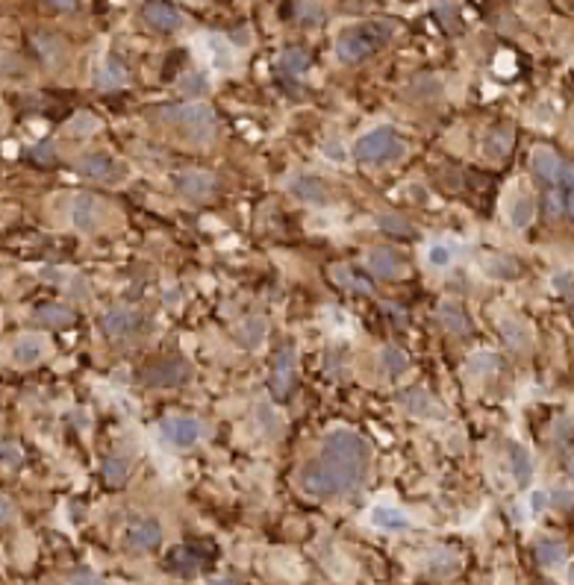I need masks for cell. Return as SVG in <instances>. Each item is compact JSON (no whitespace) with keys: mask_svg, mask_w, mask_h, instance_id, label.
Instances as JSON below:
<instances>
[{"mask_svg":"<svg viewBox=\"0 0 574 585\" xmlns=\"http://www.w3.org/2000/svg\"><path fill=\"white\" fill-rule=\"evenodd\" d=\"M368 468V445L354 430H333L321 445L318 459L300 473V486L316 497L354 491Z\"/></svg>","mask_w":574,"mask_h":585,"instance_id":"1","label":"cell"},{"mask_svg":"<svg viewBox=\"0 0 574 585\" xmlns=\"http://www.w3.org/2000/svg\"><path fill=\"white\" fill-rule=\"evenodd\" d=\"M392 36H395V24L392 21H383V18L359 21L336 38V56L348 65L366 63L368 56H375L377 50H383L392 42Z\"/></svg>","mask_w":574,"mask_h":585,"instance_id":"2","label":"cell"},{"mask_svg":"<svg viewBox=\"0 0 574 585\" xmlns=\"http://www.w3.org/2000/svg\"><path fill=\"white\" fill-rule=\"evenodd\" d=\"M156 121L180 130V136H186L195 145L213 138L215 133V113L207 104H180V106H163L159 113H154Z\"/></svg>","mask_w":574,"mask_h":585,"instance_id":"3","label":"cell"},{"mask_svg":"<svg viewBox=\"0 0 574 585\" xmlns=\"http://www.w3.org/2000/svg\"><path fill=\"white\" fill-rule=\"evenodd\" d=\"M404 154V141L398 138V130L395 127H375V130H368L366 136H359L357 138V145H354V156L359 159V163H389V159H395Z\"/></svg>","mask_w":574,"mask_h":585,"instance_id":"4","label":"cell"},{"mask_svg":"<svg viewBox=\"0 0 574 585\" xmlns=\"http://www.w3.org/2000/svg\"><path fill=\"white\" fill-rule=\"evenodd\" d=\"M159 439L177 450H189L204 439V423H200L198 418H189V415L165 418L163 423H159Z\"/></svg>","mask_w":574,"mask_h":585,"instance_id":"5","label":"cell"},{"mask_svg":"<svg viewBox=\"0 0 574 585\" xmlns=\"http://www.w3.org/2000/svg\"><path fill=\"white\" fill-rule=\"evenodd\" d=\"M189 377V365L183 359H177V356H165V359H156V362H150V365L145 368V386L150 389H171V386H180Z\"/></svg>","mask_w":574,"mask_h":585,"instance_id":"6","label":"cell"},{"mask_svg":"<svg viewBox=\"0 0 574 585\" xmlns=\"http://www.w3.org/2000/svg\"><path fill=\"white\" fill-rule=\"evenodd\" d=\"M295 374H298V356L291 347H283L274 356V368H271V395L274 397H286L291 386H295Z\"/></svg>","mask_w":574,"mask_h":585,"instance_id":"7","label":"cell"},{"mask_svg":"<svg viewBox=\"0 0 574 585\" xmlns=\"http://www.w3.org/2000/svg\"><path fill=\"white\" fill-rule=\"evenodd\" d=\"M77 171L89 180H100V183H121V177H124V168H121L115 159H109L104 154L80 156Z\"/></svg>","mask_w":574,"mask_h":585,"instance_id":"8","label":"cell"},{"mask_svg":"<svg viewBox=\"0 0 574 585\" xmlns=\"http://www.w3.org/2000/svg\"><path fill=\"white\" fill-rule=\"evenodd\" d=\"M142 18L154 29H159V33H174V29H180L186 21L183 13H180L174 4H168V0H150L142 9Z\"/></svg>","mask_w":574,"mask_h":585,"instance_id":"9","label":"cell"},{"mask_svg":"<svg viewBox=\"0 0 574 585\" xmlns=\"http://www.w3.org/2000/svg\"><path fill=\"white\" fill-rule=\"evenodd\" d=\"M142 327V315L130 306H115L104 315V332L109 338H130Z\"/></svg>","mask_w":574,"mask_h":585,"instance_id":"10","label":"cell"},{"mask_svg":"<svg viewBox=\"0 0 574 585\" xmlns=\"http://www.w3.org/2000/svg\"><path fill=\"white\" fill-rule=\"evenodd\" d=\"M533 171H536L539 180L548 188H557V186H562V171H566V163H562L553 150L536 147V150H533Z\"/></svg>","mask_w":574,"mask_h":585,"instance_id":"11","label":"cell"},{"mask_svg":"<svg viewBox=\"0 0 574 585\" xmlns=\"http://www.w3.org/2000/svg\"><path fill=\"white\" fill-rule=\"evenodd\" d=\"M100 215H104V206L100 200L92 195H77L72 204V224L83 233H92V230L100 224Z\"/></svg>","mask_w":574,"mask_h":585,"instance_id":"12","label":"cell"},{"mask_svg":"<svg viewBox=\"0 0 574 585\" xmlns=\"http://www.w3.org/2000/svg\"><path fill=\"white\" fill-rule=\"evenodd\" d=\"M177 188L191 200H207L209 195H215L218 180L213 174H207V171H183L177 177Z\"/></svg>","mask_w":574,"mask_h":585,"instance_id":"13","label":"cell"},{"mask_svg":"<svg viewBox=\"0 0 574 585\" xmlns=\"http://www.w3.org/2000/svg\"><path fill=\"white\" fill-rule=\"evenodd\" d=\"M45 350H47V338L45 336H38V332H24V336L15 338L13 359L21 368H30V365H36V362L45 356Z\"/></svg>","mask_w":574,"mask_h":585,"instance_id":"14","label":"cell"},{"mask_svg":"<svg viewBox=\"0 0 574 585\" xmlns=\"http://www.w3.org/2000/svg\"><path fill=\"white\" fill-rule=\"evenodd\" d=\"M127 541L133 550H154L159 541H163V523L154 521V518H145L130 527L127 532Z\"/></svg>","mask_w":574,"mask_h":585,"instance_id":"15","label":"cell"},{"mask_svg":"<svg viewBox=\"0 0 574 585\" xmlns=\"http://www.w3.org/2000/svg\"><path fill=\"white\" fill-rule=\"evenodd\" d=\"M289 191H291V195H295L298 200H304V204H312V206L327 204V188H325V183H321L318 177H312V174L295 177V180L289 183Z\"/></svg>","mask_w":574,"mask_h":585,"instance_id":"16","label":"cell"},{"mask_svg":"<svg viewBox=\"0 0 574 585\" xmlns=\"http://www.w3.org/2000/svg\"><path fill=\"white\" fill-rule=\"evenodd\" d=\"M366 262H368L371 274H377V277H383V280H395V277H401V271H404L398 254H395V250H389V247L371 250Z\"/></svg>","mask_w":574,"mask_h":585,"instance_id":"17","label":"cell"},{"mask_svg":"<svg viewBox=\"0 0 574 585\" xmlns=\"http://www.w3.org/2000/svg\"><path fill=\"white\" fill-rule=\"evenodd\" d=\"M368 521L375 523L377 530H389V532H398V530H407L409 527V515L404 509L398 506H386V503H380L368 512Z\"/></svg>","mask_w":574,"mask_h":585,"instance_id":"18","label":"cell"},{"mask_svg":"<svg viewBox=\"0 0 574 585\" xmlns=\"http://www.w3.org/2000/svg\"><path fill=\"white\" fill-rule=\"evenodd\" d=\"M204 50H207L209 63H213L215 68H221V71L233 68V63H236L233 45H230L224 36H204Z\"/></svg>","mask_w":574,"mask_h":585,"instance_id":"19","label":"cell"},{"mask_svg":"<svg viewBox=\"0 0 574 585\" xmlns=\"http://www.w3.org/2000/svg\"><path fill=\"white\" fill-rule=\"evenodd\" d=\"M501 336L510 345V350H516V353H528L530 350V341H533L530 330L521 324V321H516V318H503L501 321Z\"/></svg>","mask_w":574,"mask_h":585,"instance_id":"20","label":"cell"},{"mask_svg":"<svg viewBox=\"0 0 574 585\" xmlns=\"http://www.w3.org/2000/svg\"><path fill=\"white\" fill-rule=\"evenodd\" d=\"M266 332H268V327H266V321L263 318H245L241 324L236 327V341L241 347H248V350H254V347H259L266 341Z\"/></svg>","mask_w":574,"mask_h":585,"instance_id":"21","label":"cell"},{"mask_svg":"<svg viewBox=\"0 0 574 585\" xmlns=\"http://www.w3.org/2000/svg\"><path fill=\"white\" fill-rule=\"evenodd\" d=\"M439 324L448 332H454V336H462V332H468V315L460 304H454V300H445V304L439 306Z\"/></svg>","mask_w":574,"mask_h":585,"instance_id":"22","label":"cell"},{"mask_svg":"<svg viewBox=\"0 0 574 585\" xmlns=\"http://www.w3.org/2000/svg\"><path fill=\"white\" fill-rule=\"evenodd\" d=\"M401 403L412 412V415H439V406H436V400H433L425 389H409L407 395H401Z\"/></svg>","mask_w":574,"mask_h":585,"instance_id":"23","label":"cell"},{"mask_svg":"<svg viewBox=\"0 0 574 585\" xmlns=\"http://www.w3.org/2000/svg\"><path fill=\"white\" fill-rule=\"evenodd\" d=\"M510 459H512V477H516L519 486H530L533 480V456L525 445H512L510 447Z\"/></svg>","mask_w":574,"mask_h":585,"instance_id":"24","label":"cell"},{"mask_svg":"<svg viewBox=\"0 0 574 585\" xmlns=\"http://www.w3.org/2000/svg\"><path fill=\"white\" fill-rule=\"evenodd\" d=\"M277 68L283 71V74H291V77L304 74V71L309 68V54H307V50H300V47H289V50L280 54Z\"/></svg>","mask_w":574,"mask_h":585,"instance_id":"25","label":"cell"},{"mask_svg":"<svg viewBox=\"0 0 574 585\" xmlns=\"http://www.w3.org/2000/svg\"><path fill=\"white\" fill-rule=\"evenodd\" d=\"M533 215H536V206H533V200L528 195H519L516 200H512L510 221H512V227H516V230H528L533 224Z\"/></svg>","mask_w":574,"mask_h":585,"instance_id":"26","label":"cell"},{"mask_svg":"<svg viewBox=\"0 0 574 585\" xmlns=\"http://www.w3.org/2000/svg\"><path fill=\"white\" fill-rule=\"evenodd\" d=\"M498 365H501V359L495 353H475V356H468L466 371L471 377H492V374H498Z\"/></svg>","mask_w":574,"mask_h":585,"instance_id":"27","label":"cell"},{"mask_svg":"<svg viewBox=\"0 0 574 585\" xmlns=\"http://www.w3.org/2000/svg\"><path fill=\"white\" fill-rule=\"evenodd\" d=\"M483 271H486L489 277H498V280H512L519 274V265H516V259H510V256H486L483 259Z\"/></svg>","mask_w":574,"mask_h":585,"instance_id":"28","label":"cell"},{"mask_svg":"<svg viewBox=\"0 0 574 585\" xmlns=\"http://www.w3.org/2000/svg\"><path fill=\"white\" fill-rule=\"evenodd\" d=\"M36 321H42L47 327H65L74 321V312L68 306H59V304H47L42 309H36Z\"/></svg>","mask_w":574,"mask_h":585,"instance_id":"29","label":"cell"},{"mask_svg":"<svg viewBox=\"0 0 574 585\" xmlns=\"http://www.w3.org/2000/svg\"><path fill=\"white\" fill-rule=\"evenodd\" d=\"M380 365L386 368L389 377H401V374H404V371L409 368V359H407V353L401 350V347H383Z\"/></svg>","mask_w":574,"mask_h":585,"instance_id":"30","label":"cell"},{"mask_svg":"<svg viewBox=\"0 0 574 585\" xmlns=\"http://www.w3.org/2000/svg\"><path fill=\"white\" fill-rule=\"evenodd\" d=\"M97 86L100 88H121V86H127L124 65H121L118 59H109V63L104 65V71L97 74Z\"/></svg>","mask_w":574,"mask_h":585,"instance_id":"31","label":"cell"},{"mask_svg":"<svg viewBox=\"0 0 574 585\" xmlns=\"http://www.w3.org/2000/svg\"><path fill=\"white\" fill-rule=\"evenodd\" d=\"M536 559L539 564H545V568H557V564H562V559H566V547H562L560 541H539L536 544Z\"/></svg>","mask_w":574,"mask_h":585,"instance_id":"32","label":"cell"},{"mask_svg":"<svg viewBox=\"0 0 574 585\" xmlns=\"http://www.w3.org/2000/svg\"><path fill=\"white\" fill-rule=\"evenodd\" d=\"M180 92L186 97H204L209 92V77L204 71H191L183 79H180Z\"/></svg>","mask_w":574,"mask_h":585,"instance_id":"33","label":"cell"},{"mask_svg":"<svg viewBox=\"0 0 574 585\" xmlns=\"http://www.w3.org/2000/svg\"><path fill=\"white\" fill-rule=\"evenodd\" d=\"M510 145H512L510 133H503V130H495V133H489L486 141H483V154H486L489 159H503V156H507Z\"/></svg>","mask_w":574,"mask_h":585,"instance_id":"34","label":"cell"},{"mask_svg":"<svg viewBox=\"0 0 574 585\" xmlns=\"http://www.w3.org/2000/svg\"><path fill=\"white\" fill-rule=\"evenodd\" d=\"M127 473H130V465H127L124 456H109L104 462V477H106L109 486H121V482L127 480Z\"/></svg>","mask_w":574,"mask_h":585,"instance_id":"35","label":"cell"},{"mask_svg":"<svg viewBox=\"0 0 574 585\" xmlns=\"http://www.w3.org/2000/svg\"><path fill=\"white\" fill-rule=\"evenodd\" d=\"M36 47H38V54H42V59L50 68L59 65V59H63V47H59V42L54 36H36Z\"/></svg>","mask_w":574,"mask_h":585,"instance_id":"36","label":"cell"},{"mask_svg":"<svg viewBox=\"0 0 574 585\" xmlns=\"http://www.w3.org/2000/svg\"><path fill=\"white\" fill-rule=\"evenodd\" d=\"M427 262L433 268H448L451 262H454V247L445 245V241H436V245H430L427 250Z\"/></svg>","mask_w":574,"mask_h":585,"instance_id":"37","label":"cell"},{"mask_svg":"<svg viewBox=\"0 0 574 585\" xmlns=\"http://www.w3.org/2000/svg\"><path fill=\"white\" fill-rule=\"evenodd\" d=\"M427 571H433V573H451V571H457V556H454L451 550L433 553V556L427 559Z\"/></svg>","mask_w":574,"mask_h":585,"instance_id":"38","label":"cell"},{"mask_svg":"<svg viewBox=\"0 0 574 585\" xmlns=\"http://www.w3.org/2000/svg\"><path fill=\"white\" fill-rule=\"evenodd\" d=\"M0 459H4V468H6V471L21 468V465H24V450H21V445H15V441H4Z\"/></svg>","mask_w":574,"mask_h":585,"instance_id":"39","label":"cell"},{"mask_svg":"<svg viewBox=\"0 0 574 585\" xmlns=\"http://www.w3.org/2000/svg\"><path fill=\"white\" fill-rule=\"evenodd\" d=\"M377 224L386 230V233H392V236H412L409 221L398 218V215H377Z\"/></svg>","mask_w":574,"mask_h":585,"instance_id":"40","label":"cell"},{"mask_svg":"<svg viewBox=\"0 0 574 585\" xmlns=\"http://www.w3.org/2000/svg\"><path fill=\"white\" fill-rule=\"evenodd\" d=\"M97 127H100L97 118H92L89 113H80V115L72 121V124H68V130H72L74 136H89V133H92V130H97Z\"/></svg>","mask_w":574,"mask_h":585,"instance_id":"41","label":"cell"},{"mask_svg":"<svg viewBox=\"0 0 574 585\" xmlns=\"http://www.w3.org/2000/svg\"><path fill=\"white\" fill-rule=\"evenodd\" d=\"M562 195H566V209H569V215L574 218V165H566V171H562Z\"/></svg>","mask_w":574,"mask_h":585,"instance_id":"42","label":"cell"},{"mask_svg":"<svg viewBox=\"0 0 574 585\" xmlns=\"http://www.w3.org/2000/svg\"><path fill=\"white\" fill-rule=\"evenodd\" d=\"M68 585H104V580H100L95 571L80 568V571L72 573V577H68Z\"/></svg>","mask_w":574,"mask_h":585,"instance_id":"43","label":"cell"},{"mask_svg":"<svg viewBox=\"0 0 574 585\" xmlns=\"http://www.w3.org/2000/svg\"><path fill=\"white\" fill-rule=\"evenodd\" d=\"M257 412H259V421H263L266 427H268V436H274V432L280 430V421L274 418V412H271V406H268V403H259Z\"/></svg>","mask_w":574,"mask_h":585,"instance_id":"44","label":"cell"},{"mask_svg":"<svg viewBox=\"0 0 574 585\" xmlns=\"http://www.w3.org/2000/svg\"><path fill=\"white\" fill-rule=\"evenodd\" d=\"M350 271L348 268H336V280L342 282V286H348V288H357V291H368L371 286L368 282H362V280H357V277H348Z\"/></svg>","mask_w":574,"mask_h":585,"instance_id":"45","label":"cell"},{"mask_svg":"<svg viewBox=\"0 0 574 585\" xmlns=\"http://www.w3.org/2000/svg\"><path fill=\"white\" fill-rule=\"evenodd\" d=\"M321 6L318 4H300V21L304 24H318L321 21Z\"/></svg>","mask_w":574,"mask_h":585,"instance_id":"46","label":"cell"},{"mask_svg":"<svg viewBox=\"0 0 574 585\" xmlns=\"http://www.w3.org/2000/svg\"><path fill=\"white\" fill-rule=\"evenodd\" d=\"M174 559H180V564H177V571H180V573H195L198 559L191 556L189 550H177V553H174Z\"/></svg>","mask_w":574,"mask_h":585,"instance_id":"47","label":"cell"},{"mask_svg":"<svg viewBox=\"0 0 574 585\" xmlns=\"http://www.w3.org/2000/svg\"><path fill=\"white\" fill-rule=\"evenodd\" d=\"M548 503H551V491H533L530 494V509L533 512H545L548 509Z\"/></svg>","mask_w":574,"mask_h":585,"instance_id":"48","label":"cell"},{"mask_svg":"<svg viewBox=\"0 0 574 585\" xmlns=\"http://www.w3.org/2000/svg\"><path fill=\"white\" fill-rule=\"evenodd\" d=\"M33 159H36V163L50 165V163H54V147H50V145H38V147H33Z\"/></svg>","mask_w":574,"mask_h":585,"instance_id":"49","label":"cell"},{"mask_svg":"<svg viewBox=\"0 0 574 585\" xmlns=\"http://www.w3.org/2000/svg\"><path fill=\"white\" fill-rule=\"evenodd\" d=\"M551 500L557 503V506H566V509L574 506V494H571V491H562V489H560V491H553V494H551Z\"/></svg>","mask_w":574,"mask_h":585,"instance_id":"50","label":"cell"},{"mask_svg":"<svg viewBox=\"0 0 574 585\" xmlns=\"http://www.w3.org/2000/svg\"><path fill=\"white\" fill-rule=\"evenodd\" d=\"M47 6H54V9H63V13H68V9H77V0H45Z\"/></svg>","mask_w":574,"mask_h":585,"instance_id":"51","label":"cell"},{"mask_svg":"<svg viewBox=\"0 0 574 585\" xmlns=\"http://www.w3.org/2000/svg\"><path fill=\"white\" fill-rule=\"evenodd\" d=\"M9 518H13V503L4 500V521H9Z\"/></svg>","mask_w":574,"mask_h":585,"instance_id":"52","label":"cell"},{"mask_svg":"<svg viewBox=\"0 0 574 585\" xmlns=\"http://www.w3.org/2000/svg\"><path fill=\"white\" fill-rule=\"evenodd\" d=\"M209 585H236L233 580H209Z\"/></svg>","mask_w":574,"mask_h":585,"instance_id":"53","label":"cell"},{"mask_svg":"<svg viewBox=\"0 0 574 585\" xmlns=\"http://www.w3.org/2000/svg\"><path fill=\"white\" fill-rule=\"evenodd\" d=\"M569 477H571V482H574V459L569 462Z\"/></svg>","mask_w":574,"mask_h":585,"instance_id":"54","label":"cell"}]
</instances>
